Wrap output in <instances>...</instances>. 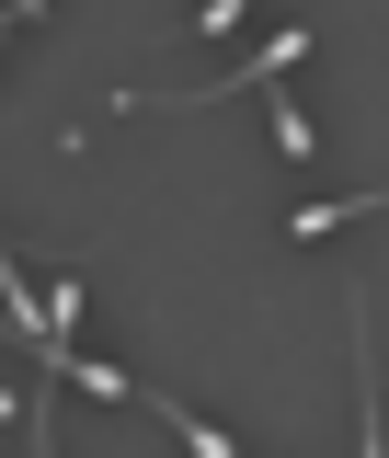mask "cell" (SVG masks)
Listing matches in <instances>:
<instances>
[{"label":"cell","instance_id":"3957f363","mask_svg":"<svg viewBox=\"0 0 389 458\" xmlns=\"http://www.w3.org/2000/svg\"><path fill=\"white\" fill-rule=\"evenodd\" d=\"M138 412H149V424H172V436H183V447H195V458H229V436H218V424H195L183 401H138Z\"/></svg>","mask_w":389,"mask_h":458},{"label":"cell","instance_id":"6da1fadb","mask_svg":"<svg viewBox=\"0 0 389 458\" xmlns=\"http://www.w3.org/2000/svg\"><path fill=\"white\" fill-rule=\"evenodd\" d=\"M298 57H309V23H286L264 57H241L229 81H207V92H114V104L126 114H183V104H218V92H252V81H275V69H298Z\"/></svg>","mask_w":389,"mask_h":458},{"label":"cell","instance_id":"7a4b0ae2","mask_svg":"<svg viewBox=\"0 0 389 458\" xmlns=\"http://www.w3.org/2000/svg\"><path fill=\"white\" fill-rule=\"evenodd\" d=\"M367 207H389V183H378V195H321V207H298L286 229H298V241H333V229H343V218H367Z\"/></svg>","mask_w":389,"mask_h":458}]
</instances>
